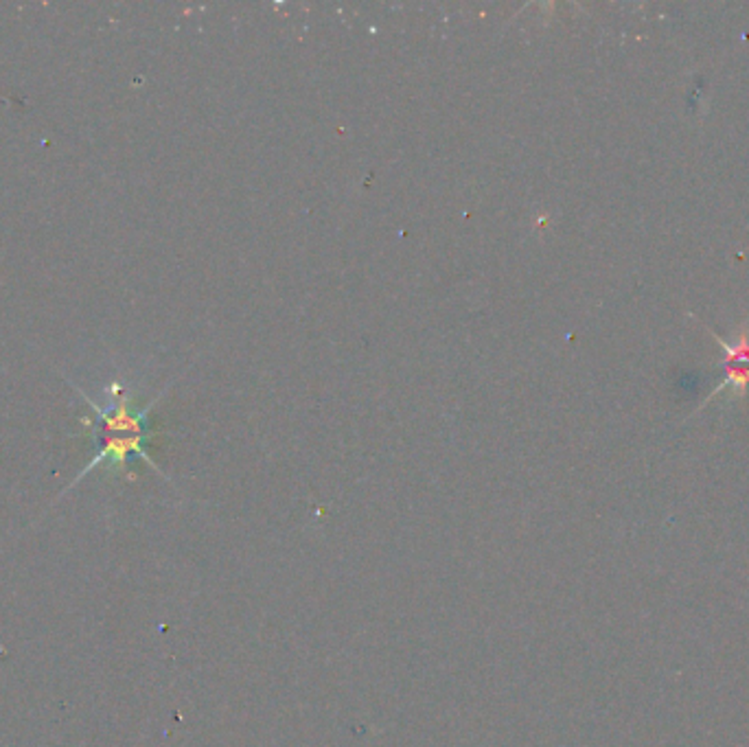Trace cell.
Masks as SVG:
<instances>
[{
	"instance_id": "cell-1",
	"label": "cell",
	"mask_w": 749,
	"mask_h": 747,
	"mask_svg": "<svg viewBox=\"0 0 749 747\" xmlns=\"http://www.w3.org/2000/svg\"><path fill=\"white\" fill-rule=\"evenodd\" d=\"M75 390L79 392V397H82L95 412V421L90 423V437H93L95 456L93 460L84 467L82 474L75 478L73 485H77L86 474H90V471L101 465L110 467V469H123V467L129 463V459H143L152 467H156L152 463V459L147 456V451H145V443L152 437V432H149L147 428V415L156 401L145 408V410H132L129 397L121 395L115 404L104 410V408L96 406L93 399H88L77 386H75Z\"/></svg>"
},
{
	"instance_id": "cell-2",
	"label": "cell",
	"mask_w": 749,
	"mask_h": 747,
	"mask_svg": "<svg viewBox=\"0 0 749 747\" xmlns=\"http://www.w3.org/2000/svg\"><path fill=\"white\" fill-rule=\"evenodd\" d=\"M713 338L721 347L725 348V370L727 378L724 381V386H719L714 392H721L725 389H730L732 392H743L749 384V331L743 329L738 333V340L734 344H727L716 338L713 333Z\"/></svg>"
}]
</instances>
